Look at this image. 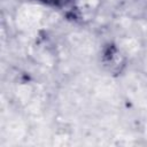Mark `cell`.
Returning <instances> with one entry per match:
<instances>
[{
	"mask_svg": "<svg viewBox=\"0 0 147 147\" xmlns=\"http://www.w3.org/2000/svg\"><path fill=\"white\" fill-rule=\"evenodd\" d=\"M101 61L103 67L110 72L118 75L123 71L126 65V57L122 51L114 44H108L102 52Z\"/></svg>",
	"mask_w": 147,
	"mask_h": 147,
	"instance_id": "obj_1",
	"label": "cell"
},
{
	"mask_svg": "<svg viewBox=\"0 0 147 147\" xmlns=\"http://www.w3.org/2000/svg\"><path fill=\"white\" fill-rule=\"evenodd\" d=\"M45 5H48V6H54V7H64V6H68L70 3H72L74 1L76 0H38Z\"/></svg>",
	"mask_w": 147,
	"mask_h": 147,
	"instance_id": "obj_2",
	"label": "cell"
}]
</instances>
